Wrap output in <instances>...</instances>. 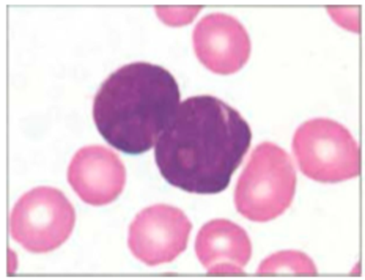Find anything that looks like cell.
<instances>
[{
	"label": "cell",
	"mask_w": 365,
	"mask_h": 280,
	"mask_svg": "<svg viewBox=\"0 0 365 280\" xmlns=\"http://www.w3.org/2000/svg\"><path fill=\"white\" fill-rule=\"evenodd\" d=\"M252 143L241 113L211 95L180 103L159 135L155 161L167 183L189 194H219Z\"/></svg>",
	"instance_id": "1"
},
{
	"label": "cell",
	"mask_w": 365,
	"mask_h": 280,
	"mask_svg": "<svg viewBox=\"0 0 365 280\" xmlns=\"http://www.w3.org/2000/svg\"><path fill=\"white\" fill-rule=\"evenodd\" d=\"M180 105V85L165 68L135 62L106 79L93 101V120L104 140L126 155L156 145Z\"/></svg>",
	"instance_id": "2"
},
{
	"label": "cell",
	"mask_w": 365,
	"mask_h": 280,
	"mask_svg": "<svg viewBox=\"0 0 365 280\" xmlns=\"http://www.w3.org/2000/svg\"><path fill=\"white\" fill-rule=\"evenodd\" d=\"M296 172L284 148L263 142L249 157L235 189L238 213L252 222H269L292 207Z\"/></svg>",
	"instance_id": "3"
},
{
	"label": "cell",
	"mask_w": 365,
	"mask_h": 280,
	"mask_svg": "<svg viewBox=\"0 0 365 280\" xmlns=\"http://www.w3.org/2000/svg\"><path fill=\"white\" fill-rule=\"evenodd\" d=\"M293 153L304 175L319 183H341L361 175V148L344 125L314 118L294 133Z\"/></svg>",
	"instance_id": "4"
},
{
	"label": "cell",
	"mask_w": 365,
	"mask_h": 280,
	"mask_svg": "<svg viewBox=\"0 0 365 280\" xmlns=\"http://www.w3.org/2000/svg\"><path fill=\"white\" fill-rule=\"evenodd\" d=\"M76 211L66 195L56 187H35L14 205L10 217L13 239L32 254L56 251L70 239Z\"/></svg>",
	"instance_id": "5"
},
{
	"label": "cell",
	"mask_w": 365,
	"mask_h": 280,
	"mask_svg": "<svg viewBox=\"0 0 365 280\" xmlns=\"http://www.w3.org/2000/svg\"><path fill=\"white\" fill-rule=\"evenodd\" d=\"M191 230L182 209L158 203L142 209L129 225V251L147 266L170 263L186 251Z\"/></svg>",
	"instance_id": "6"
},
{
	"label": "cell",
	"mask_w": 365,
	"mask_h": 280,
	"mask_svg": "<svg viewBox=\"0 0 365 280\" xmlns=\"http://www.w3.org/2000/svg\"><path fill=\"white\" fill-rule=\"evenodd\" d=\"M192 43L200 63L216 74L238 73L250 57L247 30L230 14L205 16L194 28Z\"/></svg>",
	"instance_id": "7"
},
{
	"label": "cell",
	"mask_w": 365,
	"mask_h": 280,
	"mask_svg": "<svg viewBox=\"0 0 365 280\" xmlns=\"http://www.w3.org/2000/svg\"><path fill=\"white\" fill-rule=\"evenodd\" d=\"M68 183L91 207L117 200L126 185V169L118 155L103 145L81 148L68 167Z\"/></svg>",
	"instance_id": "8"
},
{
	"label": "cell",
	"mask_w": 365,
	"mask_h": 280,
	"mask_svg": "<svg viewBox=\"0 0 365 280\" xmlns=\"http://www.w3.org/2000/svg\"><path fill=\"white\" fill-rule=\"evenodd\" d=\"M195 254L210 274H242L252 256V243L241 225L215 219L197 234Z\"/></svg>",
	"instance_id": "9"
},
{
	"label": "cell",
	"mask_w": 365,
	"mask_h": 280,
	"mask_svg": "<svg viewBox=\"0 0 365 280\" xmlns=\"http://www.w3.org/2000/svg\"><path fill=\"white\" fill-rule=\"evenodd\" d=\"M260 276H277V274H296V276H317L318 271L315 263L306 254L298 251L277 252L263 260L260 268L257 269Z\"/></svg>",
	"instance_id": "10"
},
{
	"label": "cell",
	"mask_w": 365,
	"mask_h": 280,
	"mask_svg": "<svg viewBox=\"0 0 365 280\" xmlns=\"http://www.w3.org/2000/svg\"><path fill=\"white\" fill-rule=\"evenodd\" d=\"M200 11V6H158L156 13L167 26L189 24Z\"/></svg>",
	"instance_id": "11"
}]
</instances>
